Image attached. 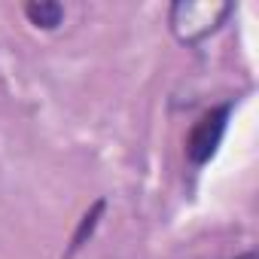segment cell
I'll return each mask as SVG.
<instances>
[{"instance_id": "1", "label": "cell", "mask_w": 259, "mask_h": 259, "mask_svg": "<svg viewBox=\"0 0 259 259\" xmlns=\"http://www.w3.org/2000/svg\"><path fill=\"white\" fill-rule=\"evenodd\" d=\"M232 4H192V0H180L171 7V31L180 43L195 46L204 37H210L229 16H232Z\"/></svg>"}, {"instance_id": "2", "label": "cell", "mask_w": 259, "mask_h": 259, "mask_svg": "<svg viewBox=\"0 0 259 259\" xmlns=\"http://www.w3.org/2000/svg\"><path fill=\"white\" fill-rule=\"evenodd\" d=\"M229 116H232V104H223V107L207 110V113L192 125V132H189V138H186V159H189L195 168L207 165V162L217 156V150H220V144H223V135H226V125H229Z\"/></svg>"}, {"instance_id": "3", "label": "cell", "mask_w": 259, "mask_h": 259, "mask_svg": "<svg viewBox=\"0 0 259 259\" xmlns=\"http://www.w3.org/2000/svg\"><path fill=\"white\" fill-rule=\"evenodd\" d=\"M25 16L31 25H37L43 31H55L64 19V7L55 4V0H34V4L25 7Z\"/></svg>"}, {"instance_id": "4", "label": "cell", "mask_w": 259, "mask_h": 259, "mask_svg": "<svg viewBox=\"0 0 259 259\" xmlns=\"http://www.w3.org/2000/svg\"><path fill=\"white\" fill-rule=\"evenodd\" d=\"M101 213H104V198H101V201H95V204H92V210L79 220V229H76V232H73V238H70V253H76V250L85 244V238L95 232V226H98Z\"/></svg>"}, {"instance_id": "5", "label": "cell", "mask_w": 259, "mask_h": 259, "mask_svg": "<svg viewBox=\"0 0 259 259\" xmlns=\"http://www.w3.org/2000/svg\"><path fill=\"white\" fill-rule=\"evenodd\" d=\"M241 259H256V253H247V256H241Z\"/></svg>"}]
</instances>
